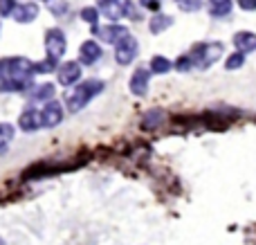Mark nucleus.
Wrapping results in <instances>:
<instances>
[{"mask_svg": "<svg viewBox=\"0 0 256 245\" xmlns=\"http://www.w3.org/2000/svg\"><path fill=\"white\" fill-rule=\"evenodd\" d=\"M102 90H104V84L99 79L84 81V84L76 86V88L70 92V97H68V110H70V112H79L81 108H84L92 97H97Z\"/></svg>", "mask_w": 256, "mask_h": 245, "instance_id": "obj_1", "label": "nucleus"}, {"mask_svg": "<svg viewBox=\"0 0 256 245\" xmlns=\"http://www.w3.org/2000/svg\"><path fill=\"white\" fill-rule=\"evenodd\" d=\"M225 52V45L222 43H198L194 50H191L189 58L194 61V66L198 68H209L212 63H216L218 58Z\"/></svg>", "mask_w": 256, "mask_h": 245, "instance_id": "obj_2", "label": "nucleus"}, {"mask_svg": "<svg viewBox=\"0 0 256 245\" xmlns=\"http://www.w3.org/2000/svg\"><path fill=\"white\" fill-rule=\"evenodd\" d=\"M2 70L7 72V76L12 81L30 86V76L34 74V63L25 56H16V58H9V61L2 66Z\"/></svg>", "mask_w": 256, "mask_h": 245, "instance_id": "obj_3", "label": "nucleus"}, {"mask_svg": "<svg viewBox=\"0 0 256 245\" xmlns=\"http://www.w3.org/2000/svg\"><path fill=\"white\" fill-rule=\"evenodd\" d=\"M45 48H48V58L58 61L66 52V34L61 30H50L45 36Z\"/></svg>", "mask_w": 256, "mask_h": 245, "instance_id": "obj_4", "label": "nucleus"}, {"mask_svg": "<svg viewBox=\"0 0 256 245\" xmlns=\"http://www.w3.org/2000/svg\"><path fill=\"white\" fill-rule=\"evenodd\" d=\"M137 40L132 38V36H126V38H122L120 43H117L115 48V58L117 63H122V66H128V63L132 61V58L137 56Z\"/></svg>", "mask_w": 256, "mask_h": 245, "instance_id": "obj_5", "label": "nucleus"}, {"mask_svg": "<svg viewBox=\"0 0 256 245\" xmlns=\"http://www.w3.org/2000/svg\"><path fill=\"white\" fill-rule=\"evenodd\" d=\"M128 7H130V2H126V0H102V12L110 20H120L122 16H126Z\"/></svg>", "mask_w": 256, "mask_h": 245, "instance_id": "obj_6", "label": "nucleus"}, {"mask_svg": "<svg viewBox=\"0 0 256 245\" xmlns=\"http://www.w3.org/2000/svg\"><path fill=\"white\" fill-rule=\"evenodd\" d=\"M40 120H43V126H48V128H54V126H58L63 122V108L58 102H50L48 106L40 110Z\"/></svg>", "mask_w": 256, "mask_h": 245, "instance_id": "obj_7", "label": "nucleus"}, {"mask_svg": "<svg viewBox=\"0 0 256 245\" xmlns=\"http://www.w3.org/2000/svg\"><path fill=\"white\" fill-rule=\"evenodd\" d=\"M79 79H81V66L76 61H68L66 66L58 68V84L61 86H72Z\"/></svg>", "mask_w": 256, "mask_h": 245, "instance_id": "obj_8", "label": "nucleus"}, {"mask_svg": "<svg viewBox=\"0 0 256 245\" xmlns=\"http://www.w3.org/2000/svg\"><path fill=\"white\" fill-rule=\"evenodd\" d=\"M148 70H135L130 76V92L137 94V97H144L146 90H148Z\"/></svg>", "mask_w": 256, "mask_h": 245, "instance_id": "obj_9", "label": "nucleus"}, {"mask_svg": "<svg viewBox=\"0 0 256 245\" xmlns=\"http://www.w3.org/2000/svg\"><path fill=\"white\" fill-rule=\"evenodd\" d=\"M18 126H20L25 133H34L43 126V120H40V112L38 110H25L18 120Z\"/></svg>", "mask_w": 256, "mask_h": 245, "instance_id": "obj_10", "label": "nucleus"}, {"mask_svg": "<svg viewBox=\"0 0 256 245\" xmlns=\"http://www.w3.org/2000/svg\"><path fill=\"white\" fill-rule=\"evenodd\" d=\"M12 16L16 18V22H32L36 16H38V7H36L34 2L16 4V9H14Z\"/></svg>", "mask_w": 256, "mask_h": 245, "instance_id": "obj_11", "label": "nucleus"}, {"mask_svg": "<svg viewBox=\"0 0 256 245\" xmlns=\"http://www.w3.org/2000/svg\"><path fill=\"white\" fill-rule=\"evenodd\" d=\"M234 45L238 48L240 54L254 52L256 50V34H252V32H238V34L234 36Z\"/></svg>", "mask_w": 256, "mask_h": 245, "instance_id": "obj_12", "label": "nucleus"}, {"mask_svg": "<svg viewBox=\"0 0 256 245\" xmlns=\"http://www.w3.org/2000/svg\"><path fill=\"white\" fill-rule=\"evenodd\" d=\"M128 36V30L126 27H122V25H108L106 30H102V38H104V43H112V45H117L122 38H126Z\"/></svg>", "mask_w": 256, "mask_h": 245, "instance_id": "obj_13", "label": "nucleus"}, {"mask_svg": "<svg viewBox=\"0 0 256 245\" xmlns=\"http://www.w3.org/2000/svg\"><path fill=\"white\" fill-rule=\"evenodd\" d=\"M79 54H81V61L90 66V63H94L102 56V48H99V43H94V40H86V43L81 45Z\"/></svg>", "mask_w": 256, "mask_h": 245, "instance_id": "obj_14", "label": "nucleus"}, {"mask_svg": "<svg viewBox=\"0 0 256 245\" xmlns=\"http://www.w3.org/2000/svg\"><path fill=\"white\" fill-rule=\"evenodd\" d=\"M164 122V110H160V108H155V110H148L144 115V120H142V128H146V130H153V128H158L160 124Z\"/></svg>", "mask_w": 256, "mask_h": 245, "instance_id": "obj_15", "label": "nucleus"}, {"mask_svg": "<svg viewBox=\"0 0 256 245\" xmlns=\"http://www.w3.org/2000/svg\"><path fill=\"white\" fill-rule=\"evenodd\" d=\"M232 12V0H209V14L216 18H222Z\"/></svg>", "mask_w": 256, "mask_h": 245, "instance_id": "obj_16", "label": "nucleus"}, {"mask_svg": "<svg viewBox=\"0 0 256 245\" xmlns=\"http://www.w3.org/2000/svg\"><path fill=\"white\" fill-rule=\"evenodd\" d=\"M173 25V18L171 16H162V14H158V16L150 18V32L153 34H160V32H164L166 27Z\"/></svg>", "mask_w": 256, "mask_h": 245, "instance_id": "obj_17", "label": "nucleus"}, {"mask_svg": "<svg viewBox=\"0 0 256 245\" xmlns=\"http://www.w3.org/2000/svg\"><path fill=\"white\" fill-rule=\"evenodd\" d=\"M171 68H173V63L168 61V58H164V56H153L150 58V72H155V74H166Z\"/></svg>", "mask_w": 256, "mask_h": 245, "instance_id": "obj_18", "label": "nucleus"}, {"mask_svg": "<svg viewBox=\"0 0 256 245\" xmlns=\"http://www.w3.org/2000/svg\"><path fill=\"white\" fill-rule=\"evenodd\" d=\"M54 97V86L52 84H43L34 90V102H45V99Z\"/></svg>", "mask_w": 256, "mask_h": 245, "instance_id": "obj_19", "label": "nucleus"}, {"mask_svg": "<svg viewBox=\"0 0 256 245\" xmlns=\"http://www.w3.org/2000/svg\"><path fill=\"white\" fill-rule=\"evenodd\" d=\"M14 138V126L12 124H0V151L7 148V144Z\"/></svg>", "mask_w": 256, "mask_h": 245, "instance_id": "obj_20", "label": "nucleus"}, {"mask_svg": "<svg viewBox=\"0 0 256 245\" xmlns=\"http://www.w3.org/2000/svg\"><path fill=\"white\" fill-rule=\"evenodd\" d=\"M245 63V54H240V52H236V54H232L230 58H227V63H225V68L227 70H236V68H240Z\"/></svg>", "mask_w": 256, "mask_h": 245, "instance_id": "obj_21", "label": "nucleus"}, {"mask_svg": "<svg viewBox=\"0 0 256 245\" xmlns=\"http://www.w3.org/2000/svg\"><path fill=\"white\" fill-rule=\"evenodd\" d=\"M81 18H84L86 22H90V25H97L99 20V12L94 7H86L84 12H81Z\"/></svg>", "mask_w": 256, "mask_h": 245, "instance_id": "obj_22", "label": "nucleus"}, {"mask_svg": "<svg viewBox=\"0 0 256 245\" xmlns=\"http://www.w3.org/2000/svg\"><path fill=\"white\" fill-rule=\"evenodd\" d=\"M178 7L184 9V12H198L200 7H202V2L200 0H176Z\"/></svg>", "mask_w": 256, "mask_h": 245, "instance_id": "obj_23", "label": "nucleus"}, {"mask_svg": "<svg viewBox=\"0 0 256 245\" xmlns=\"http://www.w3.org/2000/svg\"><path fill=\"white\" fill-rule=\"evenodd\" d=\"M191 68H194V61L189 58V54H184V56L178 58V63H176V70L178 72H189Z\"/></svg>", "mask_w": 256, "mask_h": 245, "instance_id": "obj_24", "label": "nucleus"}, {"mask_svg": "<svg viewBox=\"0 0 256 245\" xmlns=\"http://www.w3.org/2000/svg\"><path fill=\"white\" fill-rule=\"evenodd\" d=\"M14 9H16L14 0H0V16H12Z\"/></svg>", "mask_w": 256, "mask_h": 245, "instance_id": "obj_25", "label": "nucleus"}, {"mask_svg": "<svg viewBox=\"0 0 256 245\" xmlns=\"http://www.w3.org/2000/svg\"><path fill=\"white\" fill-rule=\"evenodd\" d=\"M56 68V61H52V58H48V63H36L34 66V72H50Z\"/></svg>", "mask_w": 256, "mask_h": 245, "instance_id": "obj_26", "label": "nucleus"}, {"mask_svg": "<svg viewBox=\"0 0 256 245\" xmlns=\"http://www.w3.org/2000/svg\"><path fill=\"white\" fill-rule=\"evenodd\" d=\"M140 2H142V7L150 9V12H158L160 9V0H140Z\"/></svg>", "mask_w": 256, "mask_h": 245, "instance_id": "obj_27", "label": "nucleus"}, {"mask_svg": "<svg viewBox=\"0 0 256 245\" xmlns=\"http://www.w3.org/2000/svg\"><path fill=\"white\" fill-rule=\"evenodd\" d=\"M240 9H245V12H254L256 9V0H238Z\"/></svg>", "mask_w": 256, "mask_h": 245, "instance_id": "obj_28", "label": "nucleus"}, {"mask_svg": "<svg viewBox=\"0 0 256 245\" xmlns=\"http://www.w3.org/2000/svg\"><path fill=\"white\" fill-rule=\"evenodd\" d=\"M0 245H4V241H2V238H0Z\"/></svg>", "mask_w": 256, "mask_h": 245, "instance_id": "obj_29", "label": "nucleus"}]
</instances>
